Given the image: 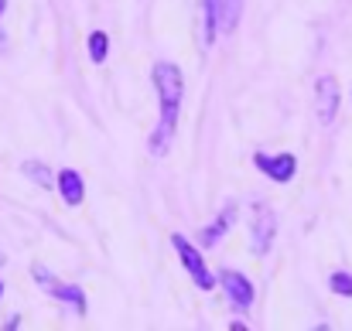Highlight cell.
I'll list each match as a JSON object with an SVG mask.
<instances>
[{
	"mask_svg": "<svg viewBox=\"0 0 352 331\" xmlns=\"http://www.w3.org/2000/svg\"><path fill=\"white\" fill-rule=\"evenodd\" d=\"M151 79H154V89H157V100H161V123H157L147 147H151V154L161 157L168 150L175 130H178V106H182V96H185V79H182V69L171 65V62H157Z\"/></svg>",
	"mask_w": 352,
	"mask_h": 331,
	"instance_id": "cell-1",
	"label": "cell"
},
{
	"mask_svg": "<svg viewBox=\"0 0 352 331\" xmlns=\"http://www.w3.org/2000/svg\"><path fill=\"white\" fill-rule=\"evenodd\" d=\"M171 242H175V253L182 256V263H185L188 277L195 280V287H199V290H212V287H216V277L209 273V266H206L202 253H199V249L182 236V232H175V236H171Z\"/></svg>",
	"mask_w": 352,
	"mask_h": 331,
	"instance_id": "cell-2",
	"label": "cell"
},
{
	"mask_svg": "<svg viewBox=\"0 0 352 331\" xmlns=\"http://www.w3.org/2000/svg\"><path fill=\"white\" fill-rule=\"evenodd\" d=\"M339 103H342L339 79L336 76H322L315 82V116H318V123H332L336 113H339Z\"/></svg>",
	"mask_w": 352,
	"mask_h": 331,
	"instance_id": "cell-4",
	"label": "cell"
},
{
	"mask_svg": "<svg viewBox=\"0 0 352 331\" xmlns=\"http://www.w3.org/2000/svg\"><path fill=\"white\" fill-rule=\"evenodd\" d=\"M0 297H3V284H0Z\"/></svg>",
	"mask_w": 352,
	"mask_h": 331,
	"instance_id": "cell-16",
	"label": "cell"
},
{
	"mask_svg": "<svg viewBox=\"0 0 352 331\" xmlns=\"http://www.w3.org/2000/svg\"><path fill=\"white\" fill-rule=\"evenodd\" d=\"M31 277H34V280H38V287H41V290H48L55 301H62V304L76 308V315H86V294H82V287L62 284V280H58V277H52L45 266H31Z\"/></svg>",
	"mask_w": 352,
	"mask_h": 331,
	"instance_id": "cell-3",
	"label": "cell"
},
{
	"mask_svg": "<svg viewBox=\"0 0 352 331\" xmlns=\"http://www.w3.org/2000/svg\"><path fill=\"white\" fill-rule=\"evenodd\" d=\"M239 3L243 0H216V7H219V27L223 31H233L236 21H239Z\"/></svg>",
	"mask_w": 352,
	"mask_h": 331,
	"instance_id": "cell-11",
	"label": "cell"
},
{
	"mask_svg": "<svg viewBox=\"0 0 352 331\" xmlns=\"http://www.w3.org/2000/svg\"><path fill=\"white\" fill-rule=\"evenodd\" d=\"M236 216H239V209H236L233 202H230V205H226V209L216 216V222H212L209 229H202V242H206V246H216V242L226 236V229H230V225L236 222Z\"/></svg>",
	"mask_w": 352,
	"mask_h": 331,
	"instance_id": "cell-9",
	"label": "cell"
},
{
	"mask_svg": "<svg viewBox=\"0 0 352 331\" xmlns=\"http://www.w3.org/2000/svg\"><path fill=\"white\" fill-rule=\"evenodd\" d=\"M24 174H28V178H34L41 188H52V171H48L41 161H28V164H24Z\"/></svg>",
	"mask_w": 352,
	"mask_h": 331,
	"instance_id": "cell-13",
	"label": "cell"
},
{
	"mask_svg": "<svg viewBox=\"0 0 352 331\" xmlns=\"http://www.w3.org/2000/svg\"><path fill=\"white\" fill-rule=\"evenodd\" d=\"M202 14H206V27H202V45L209 48L216 41V31H219V7L216 0H202Z\"/></svg>",
	"mask_w": 352,
	"mask_h": 331,
	"instance_id": "cell-10",
	"label": "cell"
},
{
	"mask_svg": "<svg viewBox=\"0 0 352 331\" xmlns=\"http://www.w3.org/2000/svg\"><path fill=\"white\" fill-rule=\"evenodd\" d=\"M3 10H7V0H0V14H3Z\"/></svg>",
	"mask_w": 352,
	"mask_h": 331,
	"instance_id": "cell-15",
	"label": "cell"
},
{
	"mask_svg": "<svg viewBox=\"0 0 352 331\" xmlns=\"http://www.w3.org/2000/svg\"><path fill=\"white\" fill-rule=\"evenodd\" d=\"M219 284H223V290L230 294L233 304H239V308H250V304H253V284H250L243 273L223 270V273H219Z\"/></svg>",
	"mask_w": 352,
	"mask_h": 331,
	"instance_id": "cell-7",
	"label": "cell"
},
{
	"mask_svg": "<svg viewBox=\"0 0 352 331\" xmlns=\"http://www.w3.org/2000/svg\"><path fill=\"white\" fill-rule=\"evenodd\" d=\"M58 192H62V202H65L69 209L82 205V198H86V181H82V174L72 171V168H65V171L58 174Z\"/></svg>",
	"mask_w": 352,
	"mask_h": 331,
	"instance_id": "cell-8",
	"label": "cell"
},
{
	"mask_svg": "<svg viewBox=\"0 0 352 331\" xmlns=\"http://www.w3.org/2000/svg\"><path fill=\"white\" fill-rule=\"evenodd\" d=\"M253 164H256V171L270 174L277 185H284V181H291V178L298 174V157H294V154H277V157H270V154H256Z\"/></svg>",
	"mask_w": 352,
	"mask_h": 331,
	"instance_id": "cell-5",
	"label": "cell"
},
{
	"mask_svg": "<svg viewBox=\"0 0 352 331\" xmlns=\"http://www.w3.org/2000/svg\"><path fill=\"white\" fill-rule=\"evenodd\" d=\"M332 290L336 294H342V297H352V273H346V270H339V273H332Z\"/></svg>",
	"mask_w": 352,
	"mask_h": 331,
	"instance_id": "cell-14",
	"label": "cell"
},
{
	"mask_svg": "<svg viewBox=\"0 0 352 331\" xmlns=\"http://www.w3.org/2000/svg\"><path fill=\"white\" fill-rule=\"evenodd\" d=\"M107 55H110V38L103 31H93L89 34V58L93 62H107Z\"/></svg>",
	"mask_w": 352,
	"mask_h": 331,
	"instance_id": "cell-12",
	"label": "cell"
},
{
	"mask_svg": "<svg viewBox=\"0 0 352 331\" xmlns=\"http://www.w3.org/2000/svg\"><path fill=\"white\" fill-rule=\"evenodd\" d=\"M274 232H277L274 212L256 202V212H253V253H267L270 242H274Z\"/></svg>",
	"mask_w": 352,
	"mask_h": 331,
	"instance_id": "cell-6",
	"label": "cell"
}]
</instances>
